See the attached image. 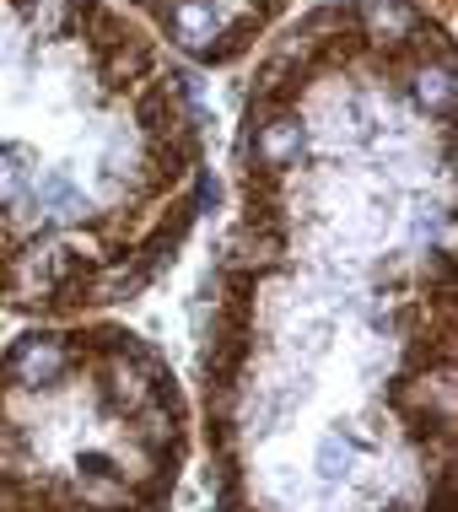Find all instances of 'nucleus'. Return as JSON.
I'll return each instance as SVG.
<instances>
[{"label": "nucleus", "instance_id": "obj_5", "mask_svg": "<svg viewBox=\"0 0 458 512\" xmlns=\"http://www.w3.org/2000/svg\"><path fill=\"white\" fill-rule=\"evenodd\" d=\"M432 6H437V17H448V6H453V0H432Z\"/></svg>", "mask_w": 458, "mask_h": 512}, {"label": "nucleus", "instance_id": "obj_4", "mask_svg": "<svg viewBox=\"0 0 458 512\" xmlns=\"http://www.w3.org/2000/svg\"><path fill=\"white\" fill-rule=\"evenodd\" d=\"M291 6L297 0H124V17L141 22L162 54L200 71H227L265 44Z\"/></svg>", "mask_w": 458, "mask_h": 512}, {"label": "nucleus", "instance_id": "obj_1", "mask_svg": "<svg viewBox=\"0 0 458 512\" xmlns=\"http://www.w3.org/2000/svg\"><path fill=\"white\" fill-rule=\"evenodd\" d=\"M453 27L313 0L259 44L200 345L216 512H448Z\"/></svg>", "mask_w": 458, "mask_h": 512}, {"label": "nucleus", "instance_id": "obj_3", "mask_svg": "<svg viewBox=\"0 0 458 512\" xmlns=\"http://www.w3.org/2000/svg\"><path fill=\"white\" fill-rule=\"evenodd\" d=\"M184 459V389L135 329L65 318L0 351V507L168 512Z\"/></svg>", "mask_w": 458, "mask_h": 512}, {"label": "nucleus", "instance_id": "obj_2", "mask_svg": "<svg viewBox=\"0 0 458 512\" xmlns=\"http://www.w3.org/2000/svg\"><path fill=\"white\" fill-rule=\"evenodd\" d=\"M211 200L205 108L119 0H0V308L141 297Z\"/></svg>", "mask_w": 458, "mask_h": 512}]
</instances>
